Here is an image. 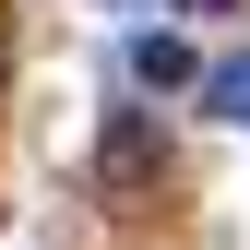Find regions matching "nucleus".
<instances>
[{
    "label": "nucleus",
    "instance_id": "nucleus-2",
    "mask_svg": "<svg viewBox=\"0 0 250 250\" xmlns=\"http://www.w3.org/2000/svg\"><path fill=\"white\" fill-rule=\"evenodd\" d=\"M203 107H214V119H250V48H238V60H214V72H203Z\"/></svg>",
    "mask_w": 250,
    "mask_h": 250
},
{
    "label": "nucleus",
    "instance_id": "nucleus-3",
    "mask_svg": "<svg viewBox=\"0 0 250 250\" xmlns=\"http://www.w3.org/2000/svg\"><path fill=\"white\" fill-rule=\"evenodd\" d=\"M179 12H227V0H179Z\"/></svg>",
    "mask_w": 250,
    "mask_h": 250
},
{
    "label": "nucleus",
    "instance_id": "nucleus-1",
    "mask_svg": "<svg viewBox=\"0 0 250 250\" xmlns=\"http://www.w3.org/2000/svg\"><path fill=\"white\" fill-rule=\"evenodd\" d=\"M131 83H191V48L179 36H131Z\"/></svg>",
    "mask_w": 250,
    "mask_h": 250
}]
</instances>
